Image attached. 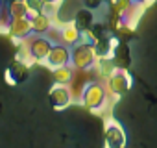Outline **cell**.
<instances>
[{
    "label": "cell",
    "mask_w": 157,
    "mask_h": 148,
    "mask_svg": "<svg viewBox=\"0 0 157 148\" xmlns=\"http://www.w3.org/2000/svg\"><path fill=\"white\" fill-rule=\"evenodd\" d=\"M0 6H2V0H0Z\"/></svg>",
    "instance_id": "cell-1"
}]
</instances>
